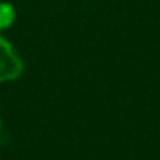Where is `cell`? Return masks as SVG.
Instances as JSON below:
<instances>
[{"label": "cell", "mask_w": 160, "mask_h": 160, "mask_svg": "<svg viewBox=\"0 0 160 160\" xmlns=\"http://www.w3.org/2000/svg\"><path fill=\"white\" fill-rule=\"evenodd\" d=\"M24 72V62L14 50V47L0 36V83H7L21 78Z\"/></svg>", "instance_id": "1"}, {"label": "cell", "mask_w": 160, "mask_h": 160, "mask_svg": "<svg viewBox=\"0 0 160 160\" xmlns=\"http://www.w3.org/2000/svg\"><path fill=\"white\" fill-rule=\"evenodd\" d=\"M16 21V9L7 2H0V31L11 28Z\"/></svg>", "instance_id": "2"}, {"label": "cell", "mask_w": 160, "mask_h": 160, "mask_svg": "<svg viewBox=\"0 0 160 160\" xmlns=\"http://www.w3.org/2000/svg\"><path fill=\"white\" fill-rule=\"evenodd\" d=\"M4 138V124H2V119H0V141Z\"/></svg>", "instance_id": "3"}]
</instances>
